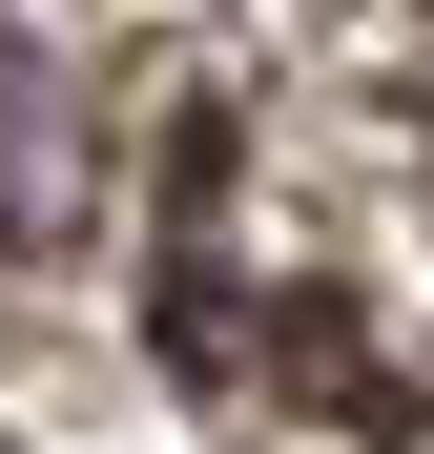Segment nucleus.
Listing matches in <instances>:
<instances>
[{"label": "nucleus", "instance_id": "nucleus-1", "mask_svg": "<svg viewBox=\"0 0 434 454\" xmlns=\"http://www.w3.org/2000/svg\"><path fill=\"white\" fill-rule=\"evenodd\" d=\"M62 207H83V83L62 42H0V248H42Z\"/></svg>", "mask_w": 434, "mask_h": 454}]
</instances>
